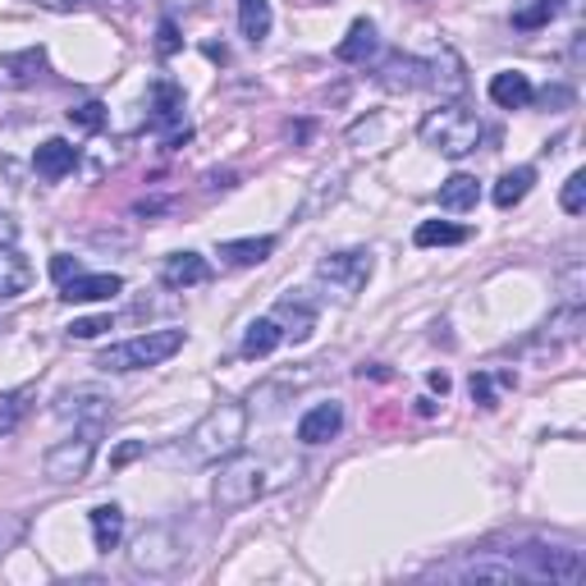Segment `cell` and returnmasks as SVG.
Returning <instances> with one entry per match:
<instances>
[{
    "label": "cell",
    "instance_id": "1",
    "mask_svg": "<svg viewBox=\"0 0 586 586\" xmlns=\"http://www.w3.org/2000/svg\"><path fill=\"white\" fill-rule=\"evenodd\" d=\"M244 431H248V408L244 403H215L207 417L192 426L188 459L192 463H221V459H229V453L244 445Z\"/></svg>",
    "mask_w": 586,
    "mask_h": 586
},
{
    "label": "cell",
    "instance_id": "2",
    "mask_svg": "<svg viewBox=\"0 0 586 586\" xmlns=\"http://www.w3.org/2000/svg\"><path fill=\"white\" fill-rule=\"evenodd\" d=\"M271 486H275L271 463L234 449L229 459H221V472H215V504H221L225 513H234V509H248L252 499H262Z\"/></svg>",
    "mask_w": 586,
    "mask_h": 586
},
{
    "label": "cell",
    "instance_id": "3",
    "mask_svg": "<svg viewBox=\"0 0 586 586\" xmlns=\"http://www.w3.org/2000/svg\"><path fill=\"white\" fill-rule=\"evenodd\" d=\"M417 134L426 147H436L440 157H467V151H476V142H482V120H476L467 105L459 101H449L440 105V111H431L422 124H417Z\"/></svg>",
    "mask_w": 586,
    "mask_h": 586
},
{
    "label": "cell",
    "instance_id": "4",
    "mask_svg": "<svg viewBox=\"0 0 586 586\" xmlns=\"http://www.w3.org/2000/svg\"><path fill=\"white\" fill-rule=\"evenodd\" d=\"M184 349V331H147V335H134L124 344H111L97 366L101 372H147V366H161Z\"/></svg>",
    "mask_w": 586,
    "mask_h": 586
},
{
    "label": "cell",
    "instance_id": "5",
    "mask_svg": "<svg viewBox=\"0 0 586 586\" xmlns=\"http://www.w3.org/2000/svg\"><path fill=\"white\" fill-rule=\"evenodd\" d=\"M184 540L175 536V527H165V523H157V527H147L138 540H134V569L138 573H147V577H165V573H175L179 563H184Z\"/></svg>",
    "mask_w": 586,
    "mask_h": 586
},
{
    "label": "cell",
    "instance_id": "6",
    "mask_svg": "<svg viewBox=\"0 0 586 586\" xmlns=\"http://www.w3.org/2000/svg\"><path fill=\"white\" fill-rule=\"evenodd\" d=\"M92 459H97V426H88L74 440H60L47 459H41V472H47V482L70 486V482H83V476H88Z\"/></svg>",
    "mask_w": 586,
    "mask_h": 586
},
{
    "label": "cell",
    "instance_id": "7",
    "mask_svg": "<svg viewBox=\"0 0 586 586\" xmlns=\"http://www.w3.org/2000/svg\"><path fill=\"white\" fill-rule=\"evenodd\" d=\"M372 271H376L372 252H335L316 266V279L339 298H358L366 289V279H372Z\"/></svg>",
    "mask_w": 586,
    "mask_h": 586
},
{
    "label": "cell",
    "instance_id": "8",
    "mask_svg": "<svg viewBox=\"0 0 586 586\" xmlns=\"http://www.w3.org/2000/svg\"><path fill=\"white\" fill-rule=\"evenodd\" d=\"M518 569L527 577H550V582H577L582 577V554L559 550V546H527L518 550Z\"/></svg>",
    "mask_w": 586,
    "mask_h": 586
},
{
    "label": "cell",
    "instance_id": "9",
    "mask_svg": "<svg viewBox=\"0 0 586 586\" xmlns=\"http://www.w3.org/2000/svg\"><path fill=\"white\" fill-rule=\"evenodd\" d=\"M115 412V399L101 395V389H70V395L55 399V417L64 422H88V426H105V417Z\"/></svg>",
    "mask_w": 586,
    "mask_h": 586
},
{
    "label": "cell",
    "instance_id": "10",
    "mask_svg": "<svg viewBox=\"0 0 586 586\" xmlns=\"http://www.w3.org/2000/svg\"><path fill=\"white\" fill-rule=\"evenodd\" d=\"M426 83L436 88L440 97H463L467 92V70H463V60L453 55L449 47H440L436 55L426 60Z\"/></svg>",
    "mask_w": 586,
    "mask_h": 586
},
{
    "label": "cell",
    "instance_id": "11",
    "mask_svg": "<svg viewBox=\"0 0 586 586\" xmlns=\"http://www.w3.org/2000/svg\"><path fill=\"white\" fill-rule=\"evenodd\" d=\"M344 431V403H316L312 412H302V422H298V440L302 445H325V440H335Z\"/></svg>",
    "mask_w": 586,
    "mask_h": 586
},
{
    "label": "cell",
    "instance_id": "12",
    "mask_svg": "<svg viewBox=\"0 0 586 586\" xmlns=\"http://www.w3.org/2000/svg\"><path fill=\"white\" fill-rule=\"evenodd\" d=\"M207 279H211V266L202 252H175V257H165V266H161L165 289H192V285H207Z\"/></svg>",
    "mask_w": 586,
    "mask_h": 586
},
{
    "label": "cell",
    "instance_id": "13",
    "mask_svg": "<svg viewBox=\"0 0 586 586\" xmlns=\"http://www.w3.org/2000/svg\"><path fill=\"white\" fill-rule=\"evenodd\" d=\"M33 165H37V175L41 179H64V175H74V165H78V147L74 142H64V138H47L37 147V157H33Z\"/></svg>",
    "mask_w": 586,
    "mask_h": 586
},
{
    "label": "cell",
    "instance_id": "14",
    "mask_svg": "<svg viewBox=\"0 0 586 586\" xmlns=\"http://www.w3.org/2000/svg\"><path fill=\"white\" fill-rule=\"evenodd\" d=\"M124 289V279L120 275H74V279H64V289L60 298L64 302H105V298H115Z\"/></svg>",
    "mask_w": 586,
    "mask_h": 586
},
{
    "label": "cell",
    "instance_id": "15",
    "mask_svg": "<svg viewBox=\"0 0 586 586\" xmlns=\"http://www.w3.org/2000/svg\"><path fill=\"white\" fill-rule=\"evenodd\" d=\"M490 101L499 105V111H523V105H532V78L527 74H513V70H504V74H495L490 78Z\"/></svg>",
    "mask_w": 586,
    "mask_h": 586
},
{
    "label": "cell",
    "instance_id": "16",
    "mask_svg": "<svg viewBox=\"0 0 586 586\" xmlns=\"http://www.w3.org/2000/svg\"><path fill=\"white\" fill-rule=\"evenodd\" d=\"M33 289V266H28V257L10 248V244H0V298H18V294H28Z\"/></svg>",
    "mask_w": 586,
    "mask_h": 586
},
{
    "label": "cell",
    "instance_id": "17",
    "mask_svg": "<svg viewBox=\"0 0 586 586\" xmlns=\"http://www.w3.org/2000/svg\"><path fill=\"white\" fill-rule=\"evenodd\" d=\"M426 83V64L422 60H412V55H389L381 64V88L385 92H412V88H422Z\"/></svg>",
    "mask_w": 586,
    "mask_h": 586
},
{
    "label": "cell",
    "instance_id": "18",
    "mask_svg": "<svg viewBox=\"0 0 586 586\" xmlns=\"http://www.w3.org/2000/svg\"><path fill=\"white\" fill-rule=\"evenodd\" d=\"M335 55L344 64H366V60H372L376 55V24H372V18H358V24L349 28V37L335 47Z\"/></svg>",
    "mask_w": 586,
    "mask_h": 586
},
{
    "label": "cell",
    "instance_id": "19",
    "mask_svg": "<svg viewBox=\"0 0 586 586\" xmlns=\"http://www.w3.org/2000/svg\"><path fill=\"white\" fill-rule=\"evenodd\" d=\"M165 124H184V92L170 78L151 88V128H165Z\"/></svg>",
    "mask_w": 586,
    "mask_h": 586
},
{
    "label": "cell",
    "instance_id": "20",
    "mask_svg": "<svg viewBox=\"0 0 586 586\" xmlns=\"http://www.w3.org/2000/svg\"><path fill=\"white\" fill-rule=\"evenodd\" d=\"M271 252L275 238H229V244H221V257L229 266H262Z\"/></svg>",
    "mask_w": 586,
    "mask_h": 586
},
{
    "label": "cell",
    "instance_id": "21",
    "mask_svg": "<svg viewBox=\"0 0 586 586\" xmlns=\"http://www.w3.org/2000/svg\"><path fill=\"white\" fill-rule=\"evenodd\" d=\"M120 536H124V509L120 504H97L92 509V540H97V550L111 554L120 546Z\"/></svg>",
    "mask_w": 586,
    "mask_h": 586
},
{
    "label": "cell",
    "instance_id": "22",
    "mask_svg": "<svg viewBox=\"0 0 586 586\" xmlns=\"http://www.w3.org/2000/svg\"><path fill=\"white\" fill-rule=\"evenodd\" d=\"M279 339H285V331H279V321L275 316H257L248 325V335H244V353L248 358H271L279 349Z\"/></svg>",
    "mask_w": 586,
    "mask_h": 586
},
{
    "label": "cell",
    "instance_id": "23",
    "mask_svg": "<svg viewBox=\"0 0 586 586\" xmlns=\"http://www.w3.org/2000/svg\"><path fill=\"white\" fill-rule=\"evenodd\" d=\"M532 184H536V170L532 165H518V170H509L504 179L495 184V207L499 211H509V207H518L532 192Z\"/></svg>",
    "mask_w": 586,
    "mask_h": 586
},
{
    "label": "cell",
    "instance_id": "24",
    "mask_svg": "<svg viewBox=\"0 0 586 586\" xmlns=\"http://www.w3.org/2000/svg\"><path fill=\"white\" fill-rule=\"evenodd\" d=\"M275 321H285V325H289L285 339H294V344H302V339L316 331V312L308 308V302H294V298L279 302V308H275Z\"/></svg>",
    "mask_w": 586,
    "mask_h": 586
},
{
    "label": "cell",
    "instance_id": "25",
    "mask_svg": "<svg viewBox=\"0 0 586 586\" xmlns=\"http://www.w3.org/2000/svg\"><path fill=\"white\" fill-rule=\"evenodd\" d=\"M453 577H463V582H527V573L518 569V563H490V559L463 563Z\"/></svg>",
    "mask_w": 586,
    "mask_h": 586
},
{
    "label": "cell",
    "instance_id": "26",
    "mask_svg": "<svg viewBox=\"0 0 586 586\" xmlns=\"http://www.w3.org/2000/svg\"><path fill=\"white\" fill-rule=\"evenodd\" d=\"M436 198H440L445 211H467V207H476V198H482V184H476L472 175H453V179L440 184Z\"/></svg>",
    "mask_w": 586,
    "mask_h": 586
},
{
    "label": "cell",
    "instance_id": "27",
    "mask_svg": "<svg viewBox=\"0 0 586 586\" xmlns=\"http://www.w3.org/2000/svg\"><path fill=\"white\" fill-rule=\"evenodd\" d=\"M238 28L257 47L271 33V0H238Z\"/></svg>",
    "mask_w": 586,
    "mask_h": 586
},
{
    "label": "cell",
    "instance_id": "28",
    "mask_svg": "<svg viewBox=\"0 0 586 586\" xmlns=\"http://www.w3.org/2000/svg\"><path fill=\"white\" fill-rule=\"evenodd\" d=\"M0 70H5L14 83H33L41 70H47V51H41V47H28V51L0 55Z\"/></svg>",
    "mask_w": 586,
    "mask_h": 586
},
{
    "label": "cell",
    "instance_id": "29",
    "mask_svg": "<svg viewBox=\"0 0 586 586\" xmlns=\"http://www.w3.org/2000/svg\"><path fill=\"white\" fill-rule=\"evenodd\" d=\"M467 229L463 225H449V221H422L417 234H412V244L417 248H449V244H463Z\"/></svg>",
    "mask_w": 586,
    "mask_h": 586
},
{
    "label": "cell",
    "instance_id": "30",
    "mask_svg": "<svg viewBox=\"0 0 586 586\" xmlns=\"http://www.w3.org/2000/svg\"><path fill=\"white\" fill-rule=\"evenodd\" d=\"M554 14H559V0H532V5L513 10V28H523V33H536V28H546Z\"/></svg>",
    "mask_w": 586,
    "mask_h": 586
},
{
    "label": "cell",
    "instance_id": "31",
    "mask_svg": "<svg viewBox=\"0 0 586 586\" xmlns=\"http://www.w3.org/2000/svg\"><path fill=\"white\" fill-rule=\"evenodd\" d=\"M559 207L569 211V215H582L586 211V175H582V170H577V175H569V184H563Z\"/></svg>",
    "mask_w": 586,
    "mask_h": 586
},
{
    "label": "cell",
    "instance_id": "32",
    "mask_svg": "<svg viewBox=\"0 0 586 586\" xmlns=\"http://www.w3.org/2000/svg\"><path fill=\"white\" fill-rule=\"evenodd\" d=\"M70 124L83 128V134H97V128L105 124V105L101 101H83L78 111H70Z\"/></svg>",
    "mask_w": 586,
    "mask_h": 586
},
{
    "label": "cell",
    "instance_id": "33",
    "mask_svg": "<svg viewBox=\"0 0 586 586\" xmlns=\"http://www.w3.org/2000/svg\"><path fill=\"white\" fill-rule=\"evenodd\" d=\"M495 385H513V376L504 372V376L495 381V376H486V372H476V376H472V399L482 403V408H495Z\"/></svg>",
    "mask_w": 586,
    "mask_h": 586
},
{
    "label": "cell",
    "instance_id": "34",
    "mask_svg": "<svg viewBox=\"0 0 586 586\" xmlns=\"http://www.w3.org/2000/svg\"><path fill=\"white\" fill-rule=\"evenodd\" d=\"M18 417H24V399H18V395H0V436H10V431L18 426Z\"/></svg>",
    "mask_w": 586,
    "mask_h": 586
},
{
    "label": "cell",
    "instance_id": "35",
    "mask_svg": "<svg viewBox=\"0 0 586 586\" xmlns=\"http://www.w3.org/2000/svg\"><path fill=\"white\" fill-rule=\"evenodd\" d=\"M105 331H111V316H83V321L70 325L74 339H97V335H105Z\"/></svg>",
    "mask_w": 586,
    "mask_h": 586
},
{
    "label": "cell",
    "instance_id": "36",
    "mask_svg": "<svg viewBox=\"0 0 586 586\" xmlns=\"http://www.w3.org/2000/svg\"><path fill=\"white\" fill-rule=\"evenodd\" d=\"M157 51L161 55H175L179 51V28L170 24V18H161V28H157Z\"/></svg>",
    "mask_w": 586,
    "mask_h": 586
},
{
    "label": "cell",
    "instance_id": "37",
    "mask_svg": "<svg viewBox=\"0 0 586 586\" xmlns=\"http://www.w3.org/2000/svg\"><path fill=\"white\" fill-rule=\"evenodd\" d=\"M78 271H83V266L74 262V257H55V262H51V275L60 279V285H64V279H74Z\"/></svg>",
    "mask_w": 586,
    "mask_h": 586
},
{
    "label": "cell",
    "instance_id": "38",
    "mask_svg": "<svg viewBox=\"0 0 586 586\" xmlns=\"http://www.w3.org/2000/svg\"><path fill=\"white\" fill-rule=\"evenodd\" d=\"M138 453H142V445H124V449L115 453V463H128V459H138Z\"/></svg>",
    "mask_w": 586,
    "mask_h": 586
},
{
    "label": "cell",
    "instance_id": "39",
    "mask_svg": "<svg viewBox=\"0 0 586 586\" xmlns=\"http://www.w3.org/2000/svg\"><path fill=\"white\" fill-rule=\"evenodd\" d=\"M431 389H440V395H445V389H449V376H445V372H431Z\"/></svg>",
    "mask_w": 586,
    "mask_h": 586
},
{
    "label": "cell",
    "instance_id": "40",
    "mask_svg": "<svg viewBox=\"0 0 586 586\" xmlns=\"http://www.w3.org/2000/svg\"><path fill=\"white\" fill-rule=\"evenodd\" d=\"M41 5H51V10H70V0H41Z\"/></svg>",
    "mask_w": 586,
    "mask_h": 586
},
{
    "label": "cell",
    "instance_id": "41",
    "mask_svg": "<svg viewBox=\"0 0 586 586\" xmlns=\"http://www.w3.org/2000/svg\"><path fill=\"white\" fill-rule=\"evenodd\" d=\"M312 5H325V0H312Z\"/></svg>",
    "mask_w": 586,
    "mask_h": 586
},
{
    "label": "cell",
    "instance_id": "42",
    "mask_svg": "<svg viewBox=\"0 0 586 586\" xmlns=\"http://www.w3.org/2000/svg\"><path fill=\"white\" fill-rule=\"evenodd\" d=\"M70 5H83V0H70Z\"/></svg>",
    "mask_w": 586,
    "mask_h": 586
}]
</instances>
